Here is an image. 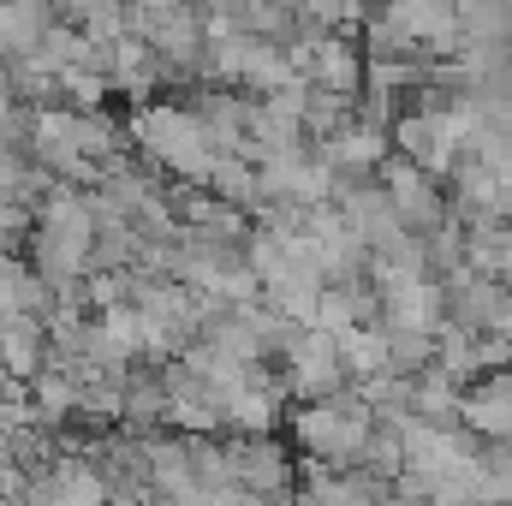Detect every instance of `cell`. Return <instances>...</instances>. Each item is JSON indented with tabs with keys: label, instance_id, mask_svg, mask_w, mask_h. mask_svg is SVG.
<instances>
[{
	"label": "cell",
	"instance_id": "2",
	"mask_svg": "<svg viewBox=\"0 0 512 506\" xmlns=\"http://www.w3.org/2000/svg\"><path fill=\"white\" fill-rule=\"evenodd\" d=\"M280 358H286V381H292V393L304 405L346 387V364H340V346H334L328 328H292L286 346H280Z\"/></svg>",
	"mask_w": 512,
	"mask_h": 506
},
{
	"label": "cell",
	"instance_id": "3",
	"mask_svg": "<svg viewBox=\"0 0 512 506\" xmlns=\"http://www.w3.org/2000/svg\"><path fill=\"white\" fill-rule=\"evenodd\" d=\"M0 358H6L12 370H30V364H36V328H30V322H12V328L0 334Z\"/></svg>",
	"mask_w": 512,
	"mask_h": 506
},
{
	"label": "cell",
	"instance_id": "1",
	"mask_svg": "<svg viewBox=\"0 0 512 506\" xmlns=\"http://www.w3.org/2000/svg\"><path fill=\"white\" fill-rule=\"evenodd\" d=\"M298 447H304V459L310 465H334V471H346V465H358V453H364V441L376 435V411L358 399V387L346 381L340 393H328V399H310L304 411H298Z\"/></svg>",
	"mask_w": 512,
	"mask_h": 506
}]
</instances>
